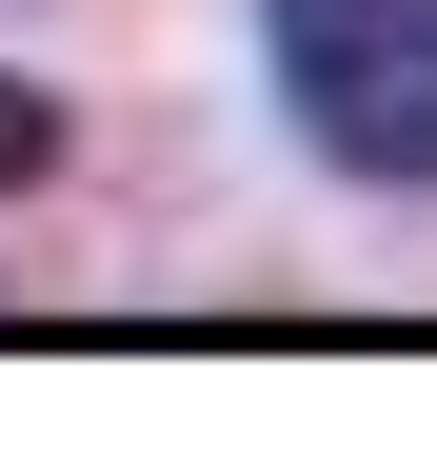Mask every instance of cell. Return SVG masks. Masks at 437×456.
I'll return each mask as SVG.
<instances>
[{"label": "cell", "mask_w": 437, "mask_h": 456, "mask_svg": "<svg viewBox=\"0 0 437 456\" xmlns=\"http://www.w3.org/2000/svg\"><path fill=\"white\" fill-rule=\"evenodd\" d=\"M259 40H278V100L338 179L437 199V0H259Z\"/></svg>", "instance_id": "1"}, {"label": "cell", "mask_w": 437, "mask_h": 456, "mask_svg": "<svg viewBox=\"0 0 437 456\" xmlns=\"http://www.w3.org/2000/svg\"><path fill=\"white\" fill-rule=\"evenodd\" d=\"M40 159H60V100H40V80H0V199H21Z\"/></svg>", "instance_id": "2"}]
</instances>
